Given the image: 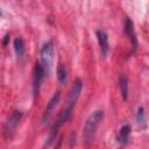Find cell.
<instances>
[{"instance_id":"obj_13","label":"cell","mask_w":149,"mask_h":149,"mask_svg":"<svg viewBox=\"0 0 149 149\" xmlns=\"http://www.w3.org/2000/svg\"><path fill=\"white\" fill-rule=\"evenodd\" d=\"M8 38H9V36H8V35H6V36H5V40H3V45H6V44H7Z\"/></svg>"},{"instance_id":"obj_2","label":"cell","mask_w":149,"mask_h":149,"mask_svg":"<svg viewBox=\"0 0 149 149\" xmlns=\"http://www.w3.org/2000/svg\"><path fill=\"white\" fill-rule=\"evenodd\" d=\"M52 61H54V44L52 41H48L41 48V65L43 66L45 73L50 71Z\"/></svg>"},{"instance_id":"obj_1","label":"cell","mask_w":149,"mask_h":149,"mask_svg":"<svg viewBox=\"0 0 149 149\" xmlns=\"http://www.w3.org/2000/svg\"><path fill=\"white\" fill-rule=\"evenodd\" d=\"M104 118L102 111H94L85 121L84 128H83V140L85 142H90L92 137L95 134V130L100 123V121Z\"/></svg>"},{"instance_id":"obj_10","label":"cell","mask_w":149,"mask_h":149,"mask_svg":"<svg viewBox=\"0 0 149 149\" xmlns=\"http://www.w3.org/2000/svg\"><path fill=\"white\" fill-rule=\"evenodd\" d=\"M119 87H120V92L122 98L126 100L128 97V79L125 74H121L119 78Z\"/></svg>"},{"instance_id":"obj_9","label":"cell","mask_w":149,"mask_h":149,"mask_svg":"<svg viewBox=\"0 0 149 149\" xmlns=\"http://www.w3.org/2000/svg\"><path fill=\"white\" fill-rule=\"evenodd\" d=\"M14 50H15L17 58H22V56L24 55V51H26V47H24V42L21 37H16L14 40Z\"/></svg>"},{"instance_id":"obj_3","label":"cell","mask_w":149,"mask_h":149,"mask_svg":"<svg viewBox=\"0 0 149 149\" xmlns=\"http://www.w3.org/2000/svg\"><path fill=\"white\" fill-rule=\"evenodd\" d=\"M59 99H61V93H59V92H55V94H54V95L51 97V99L49 100V102H48V105H47V107H45V109H44V113H43V115H42V121H43V123H45V122H48V121L50 120V118H51V115H52V113H54L56 106H57L58 102H59Z\"/></svg>"},{"instance_id":"obj_12","label":"cell","mask_w":149,"mask_h":149,"mask_svg":"<svg viewBox=\"0 0 149 149\" xmlns=\"http://www.w3.org/2000/svg\"><path fill=\"white\" fill-rule=\"evenodd\" d=\"M136 119H137L139 122H143V120H144V109H143V107H139L137 108Z\"/></svg>"},{"instance_id":"obj_4","label":"cell","mask_w":149,"mask_h":149,"mask_svg":"<svg viewBox=\"0 0 149 149\" xmlns=\"http://www.w3.org/2000/svg\"><path fill=\"white\" fill-rule=\"evenodd\" d=\"M21 115H22V113H21L20 111H14V112L12 113L10 118H9L8 121H7L6 128H5V135H6V137H10V136H12L14 129L16 128V126H17L20 119H21Z\"/></svg>"},{"instance_id":"obj_7","label":"cell","mask_w":149,"mask_h":149,"mask_svg":"<svg viewBox=\"0 0 149 149\" xmlns=\"http://www.w3.org/2000/svg\"><path fill=\"white\" fill-rule=\"evenodd\" d=\"M125 31H126V34L133 40L134 49H136V47H137V41H136L135 30H134V24H133V21H132L130 19H127V20H126V23H125Z\"/></svg>"},{"instance_id":"obj_5","label":"cell","mask_w":149,"mask_h":149,"mask_svg":"<svg viewBox=\"0 0 149 149\" xmlns=\"http://www.w3.org/2000/svg\"><path fill=\"white\" fill-rule=\"evenodd\" d=\"M44 74H45V71H44L43 66L41 65V63H36L35 69H34V80H33V83H34L33 86H34L35 94H37L38 91H40V86H41L42 79L44 78Z\"/></svg>"},{"instance_id":"obj_14","label":"cell","mask_w":149,"mask_h":149,"mask_svg":"<svg viewBox=\"0 0 149 149\" xmlns=\"http://www.w3.org/2000/svg\"><path fill=\"white\" fill-rule=\"evenodd\" d=\"M0 16H1V10H0Z\"/></svg>"},{"instance_id":"obj_6","label":"cell","mask_w":149,"mask_h":149,"mask_svg":"<svg viewBox=\"0 0 149 149\" xmlns=\"http://www.w3.org/2000/svg\"><path fill=\"white\" fill-rule=\"evenodd\" d=\"M97 37H98V42H99V45L101 49V54L104 56H106V54L108 51V36H107L106 31L102 29L97 30Z\"/></svg>"},{"instance_id":"obj_11","label":"cell","mask_w":149,"mask_h":149,"mask_svg":"<svg viewBox=\"0 0 149 149\" xmlns=\"http://www.w3.org/2000/svg\"><path fill=\"white\" fill-rule=\"evenodd\" d=\"M66 73H68V72H66L65 65L59 64V65H58V69H57V78H58L59 83H64V81L66 80V76H68Z\"/></svg>"},{"instance_id":"obj_8","label":"cell","mask_w":149,"mask_h":149,"mask_svg":"<svg viewBox=\"0 0 149 149\" xmlns=\"http://www.w3.org/2000/svg\"><path fill=\"white\" fill-rule=\"evenodd\" d=\"M129 133H130V126H128V125L122 126L120 128V130H119V134H118V141H119V143H121V144L128 143Z\"/></svg>"}]
</instances>
